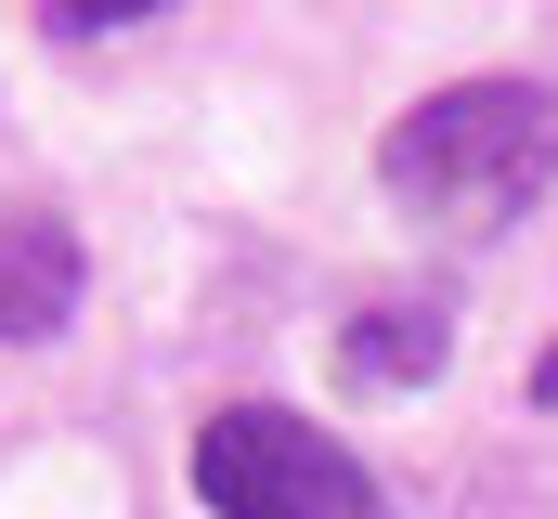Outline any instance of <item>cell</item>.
<instances>
[{
  "label": "cell",
  "mask_w": 558,
  "mask_h": 519,
  "mask_svg": "<svg viewBox=\"0 0 558 519\" xmlns=\"http://www.w3.org/2000/svg\"><path fill=\"white\" fill-rule=\"evenodd\" d=\"M546 182H558V79H533V65L441 79L377 130V195L416 234H454V248L507 234Z\"/></svg>",
  "instance_id": "obj_1"
},
{
  "label": "cell",
  "mask_w": 558,
  "mask_h": 519,
  "mask_svg": "<svg viewBox=\"0 0 558 519\" xmlns=\"http://www.w3.org/2000/svg\"><path fill=\"white\" fill-rule=\"evenodd\" d=\"M182 481H195L208 519H390L377 468H364L325 415H299V402H221V415L195 429Z\"/></svg>",
  "instance_id": "obj_2"
},
{
  "label": "cell",
  "mask_w": 558,
  "mask_h": 519,
  "mask_svg": "<svg viewBox=\"0 0 558 519\" xmlns=\"http://www.w3.org/2000/svg\"><path fill=\"white\" fill-rule=\"evenodd\" d=\"M131 26H156V0H52V13H39L52 52H105V39H131Z\"/></svg>",
  "instance_id": "obj_5"
},
{
  "label": "cell",
  "mask_w": 558,
  "mask_h": 519,
  "mask_svg": "<svg viewBox=\"0 0 558 519\" xmlns=\"http://www.w3.org/2000/svg\"><path fill=\"white\" fill-rule=\"evenodd\" d=\"M441 364H454V299L441 286H390V299H364L338 325V377L351 389H416Z\"/></svg>",
  "instance_id": "obj_4"
},
{
  "label": "cell",
  "mask_w": 558,
  "mask_h": 519,
  "mask_svg": "<svg viewBox=\"0 0 558 519\" xmlns=\"http://www.w3.org/2000/svg\"><path fill=\"white\" fill-rule=\"evenodd\" d=\"M533 402H546V415H558V351H533Z\"/></svg>",
  "instance_id": "obj_6"
},
{
  "label": "cell",
  "mask_w": 558,
  "mask_h": 519,
  "mask_svg": "<svg viewBox=\"0 0 558 519\" xmlns=\"http://www.w3.org/2000/svg\"><path fill=\"white\" fill-rule=\"evenodd\" d=\"M78 299H92V248H78V221L0 182V351L65 338V325H78Z\"/></svg>",
  "instance_id": "obj_3"
}]
</instances>
